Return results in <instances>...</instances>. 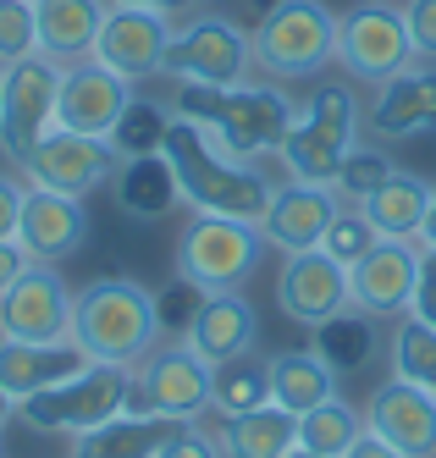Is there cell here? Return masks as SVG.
<instances>
[{"label":"cell","mask_w":436,"mask_h":458,"mask_svg":"<svg viewBox=\"0 0 436 458\" xmlns=\"http://www.w3.org/2000/svg\"><path fill=\"white\" fill-rule=\"evenodd\" d=\"M160 155L172 160V172H177V188H183V205L193 216H232V221H254L271 210V172L260 166V160H238V155H227L205 127L177 116L172 122V133H166Z\"/></svg>","instance_id":"6da1fadb"},{"label":"cell","mask_w":436,"mask_h":458,"mask_svg":"<svg viewBox=\"0 0 436 458\" xmlns=\"http://www.w3.org/2000/svg\"><path fill=\"white\" fill-rule=\"evenodd\" d=\"M172 111L199 122L227 155H238V160L277 155L282 139H287V127H293V116H298L293 94L282 83H227V89H216V83H177Z\"/></svg>","instance_id":"7a4b0ae2"},{"label":"cell","mask_w":436,"mask_h":458,"mask_svg":"<svg viewBox=\"0 0 436 458\" xmlns=\"http://www.w3.org/2000/svg\"><path fill=\"white\" fill-rule=\"evenodd\" d=\"M73 343L99 365H139L160 343L155 293L133 276H94L73 293Z\"/></svg>","instance_id":"3957f363"},{"label":"cell","mask_w":436,"mask_h":458,"mask_svg":"<svg viewBox=\"0 0 436 458\" xmlns=\"http://www.w3.org/2000/svg\"><path fill=\"white\" fill-rule=\"evenodd\" d=\"M359 127H364V111H359L354 83H343V78L338 83H315V94L298 106L287 139L277 149L282 172L298 177V182H326L331 188L338 172H343V155L359 139Z\"/></svg>","instance_id":"277c9868"},{"label":"cell","mask_w":436,"mask_h":458,"mask_svg":"<svg viewBox=\"0 0 436 458\" xmlns=\"http://www.w3.org/2000/svg\"><path fill=\"white\" fill-rule=\"evenodd\" d=\"M338 28L343 17L326 0H277L260 28H249L254 67L265 78H321L338 61Z\"/></svg>","instance_id":"5b68a950"},{"label":"cell","mask_w":436,"mask_h":458,"mask_svg":"<svg viewBox=\"0 0 436 458\" xmlns=\"http://www.w3.org/2000/svg\"><path fill=\"white\" fill-rule=\"evenodd\" d=\"M265 233L232 216H193L177 238V276L199 293H244V282L265 259Z\"/></svg>","instance_id":"8992f818"},{"label":"cell","mask_w":436,"mask_h":458,"mask_svg":"<svg viewBox=\"0 0 436 458\" xmlns=\"http://www.w3.org/2000/svg\"><path fill=\"white\" fill-rule=\"evenodd\" d=\"M254 67V39L244 22H232L227 12H193L177 22L172 45H166V67L160 78L172 83H249Z\"/></svg>","instance_id":"52a82bcc"},{"label":"cell","mask_w":436,"mask_h":458,"mask_svg":"<svg viewBox=\"0 0 436 458\" xmlns=\"http://www.w3.org/2000/svg\"><path fill=\"white\" fill-rule=\"evenodd\" d=\"M210 381L216 365L199 359L193 343H155L139 365H133L127 409L133 414H166V420H205L210 414Z\"/></svg>","instance_id":"ba28073f"},{"label":"cell","mask_w":436,"mask_h":458,"mask_svg":"<svg viewBox=\"0 0 436 458\" xmlns=\"http://www.w3.org/2000/svg\"><path fill=\"white\" fill-rule=\"evenodd\" d=\"M127 386H133L127 365H99L94 359V365L78 370L73 381L28 398L17 414L33 425V431H45V437H83V431H94V425H106L111 414L127 409Z\"/></svg>","instance_id":"9c48e42d"},{"label":"cell","mask_w":436,"mask_h":458,"mask_svg":"<svg viewBox=\"0 0 436 458\" xmlns=\"http://www.w3.org/2000/svg\"><path fill=\"white\" fill-rule=\"evenodd\" d=\"M56 94H61V67L50 55H22L0 78V155L22 166V160L56 133Z\"/></svg>","instance_id":"30bf717a"},{"label":"cell","mask_w":436,"mask_h":458,"mask_svg":"<svg viewBox=\"0 0 436 458\" xmlns=\"http://www.w3.org/2000/svg\"><path fill=\"white\" fill-rule=\"evenodd\" d=\"M415 39H409V22L404 12L381 6V0H364V6L343 12V28H338V67L354 78V83H387L404 67H415Z\"/></svg>","instance_id":"8fae6325"},{"label":"cell","mask_w":436,"mask_h":458,"mask_svg":"<svg viewBox=\"0 0 436 458\" xmlns=\"http://www.w3.org/2000/svg\"><path fill=\"white\" fill-rule=\"evenodd\" d=\"M420 254L425 249L409 238H376V249L348 266V304L364 310L371 320H404L415 310Z\"/></svg>","instance_id":"7c38bea8"},{"label":"cell","mask_w":436,"mask_h":458,"mask_svg":"<svg viewBox=\"0 0 436 458\" xmlns=\"http://www.w3.org/2000/svg\"><path fill=\"white\" fill-rule=\"evenodd\" d=\"M0 337L12 343H56L73 337V287L56 266L33 259V266L0 293Z\"/></svg>","instance_id":"4fadbf2b"},{"label":"cell","mask_w":436,"mask_h":458,"mask_svg":"<svg viewBox=\"0 0 436 458\" xmlns=\"http://www.w3.org/2000/svg\"><path fill=\"white\" fill-rule=\"evenodd\" d=\"M17 172H22V182H33V188L89 199V193L111 188V177H116V149H111L106 139H89V133H66V127H56V133L33 149Z\"/></svg>","instance_id":"5bb4252c"},{"label":"cell","mask_w":436,"mask_h":458,"mask_svg":"<svg viewBox=\"0 0 436 458\" xmlns=\"http://www.w3.org/2000/svg\"><path fill=\"white\" fill-rule=\"evenodd\" d=\"M172 34H177V22L166 12L106 6V22H99V39H94V61H106L116 78H127L133 89H139L144 78H160Z\"/></svg>","instance_id":"9a60e30c"},{"label":"cell","mask_w":436,"mask_h":458,"mask_svg":"<svg viewBox=\"0 0 436 458\" xmlns=\"http://www.w3.org/2000/svg\"><path fill=\"white\" fill-rule=\"evenodd\" d=\"M364 133L376 144H409L436 133V61H415L398 78L376 83V100L364 106Z\"/></svg>","instance_id":"2e32d148"},{"label":"cell","mask_w":436,"mask_h":458,"mask_svg":"<svg viewBox=\"0 0 436 458\" xmlns=\"http://www.w3.org/2000/svg\"><path fill=\"white\" fill-rule=\"evenodd\" d=\"M133 100V83L116 78L106 61H73L61 67V94H56V127L66 133H89V139H111L116 116Z\"/></svg>","instance_id":"e0dca14e"},{"label":"cell","mask_w":436,"mask_h":458,"mask_svg":"<svg viewBox=\"0 0 436 458\" xmlns=\"http://www.w3.org/2000/svg\"><path fill=\"white\" fill-rule=\"evenodd\" d=\"M277 304L287 320L298 326H315L331 320L338 310H348V266L343 259H331L326 249H298L282 259L277 271Z\"/></svg>","instance_id":"ac0fdd59"},{"label":"cell","mask_w":436,"mask_h":458,"mask_svg":"<svg viewBox=\"0 0 436 458\" xmlns=\"http://www.w3.org/2000/svg\"><path fill=\"white\" fill-rule=\"evenodd\" d=\"M338 210H343V193L338 188L287 177L271 193V210L260 216V233H265V243H271L277 254L321 249V238H326V226H331V216H338Z\"/></svg>","instance_id":"d6986e66"},{"label":"cell","mask_w":436,"mask_h":458,"mask_svg":"<svg viewBox=\"0 0 436 458\" xmlns=\"http://www.w3.org/2000/svg\"><path fill=\"white\" fill-rule=\"evenodd\" d=\"M364 425L404 458H436V398L409 381H381L364 398Z\"/></svg>","instance_id":"ffe728a7"},{"label":"cell","mask_w":436,"mask_h":458,"mask_svg":"<svg viewBox=\"0 0 436 458\" xmlns=\"http://www.w3.org/2000/svg\"><path fill=\"white\" fill-rule=\"evenodd\" d=\"M17 243L28 249V259H45V266L73 259L89 243V199H73V193H50V188L28 182Z\"/></svg>","instance_id":"44dd1931"},{"label":"cell","mask_w":436,"mask_h":458,"mask_svg":"<svg viewBox=\"0 0 436 458\" xmlns=\"http://www.w3.org/2000/svg\"><path fill=\"white\" fill-rule=\"evenodd\" d=\"M89 365H94V359L73 337H56V343H12V337H0V386L17 398V409L28 398H39V392L73 381Z\"/></svg>","instance_id":"7402d4cb"},{"label":"cell","mask_w":436,"mask_h":458,"mask_svg":"<svg viewBox=\"0 0 436 458\" xmlns=\"http://www.w3.org/2000/svg\"><path fill=\"white\" fill-rule=\"evenodd\" d=\"M183 337L193 343L199 359L227 365V359H238V353H254V343H260V315H254V304L244 299V293H205Z\"/></svg>","instance_id":"603a6c76"},{"label":"cell","mask_w":436,"mask_h":458,"mask_svg":"<svg viewBox=\"0 0 436 458\" xmlns=\"http://www.w3.org/2000/svg\"><path fill=\"white\" fill-rule=\"evenodd\" d=\"M111 199L127 221H166L172 210H183V188H177V172L166 155H133V160H116V177H111Z\"/></svg>","instance_id":"cb8c5ba5"},{"label":"cell","mask_w":436,"mask_h":458,"mask_svg":"<svg viewBox=\"0 0 436 458\" xmlns=\"http://www.w3.org/2000/svg\"><path fill=\"white\" fill-rule=\"evenodd\" d=\"M111 0H33V22H39V55H50L56 67L94 55L99 22H106Z\"/></svg>","instance_id":"d4e9b609"},{"label":"cell","mask_w":436,"mask_h":458,"mask_svg":"<svg viewBox=\"0 0 436 458\" xmlns=\"http://www.w3.org/2000/svg\"><path fill=\"white\" fill-rule=\"evenodd\" d=\"M183 420H166V414H111L106 425H94V431L73 437V458H155L160 442L177 431Z\"/></svg>","instance_id":"484cf974"},{"label":"cell","mask_w":436,"mask_h":458,"mask_svg":"<svg viewBox=\"0 0 436 458\" xmlns=\"http://www.w3.org/2000/svg\"><path fill=\"white\" fill-rule=\"evenodd\" d=\"M298 447V414L260 403L238 420H221V458H287Z\"/></svg>","instance_id":"4316f807"},{"label":"cell","mask_w":436,"mask_h":458,"mask_svg":"<svg viewBox=\"0 0 436 458\" xmlns=\"http://www.w3.org/2000/svg\"><path fill=\"white\" fill-rule=\"evenodd\" d=\"M359 210L371 216L376 238H409V243H420V226H425V210H431V182L398 166Z\"/></svg>","instance_id":"83f0119b"},{"label":"cell","mask_w":436,"mask_h":458,"mask_svg":"<svg viewBox=\"0 0 436 458\" xmlns=\"http://www.w3.org/2000/svg\"><path fill=\"white\" fill-rule=\"evenodd\" d=\"M326 398H338V370L315 348L271 353V403H282L287 414H310Z\"/></svg>","instance_id":"f1b7e54d"},{"label":"cell","mask_w":436,"mask_h":458,"mask_svg":"<svg viewBox=\"0 0 436 458\" xmlns=\"http://www.w3.org/2000/svg\"><path fill=\"white\" fill-rule=\"evenodd\" d=\"M381 320H371L364 310H338L331 320H321L315 326V353L326 359L338 376H354V370H364L376 359V348H381V332H376Z\"/></svg>","instance_id":"f546056e"},{"label":"cell","mask_w":436,"mask_h":458,"mask_svg":"<svg viewBox=\"0 0 436 458\" xmlns=\"http://www.w3.org/2000/svg\"><path fill=\"white\" fill-rule=\"evenodd\" d=\"M260 403H271V359L260 348L216 365V381H210V414L216 420H238Z\"/></svg>","instance_id":"4dcf8cb0"},{"label":"cell","mask_w":436,"mask_h":458,"mask_svg":"<svg viewBox=\"0 0 436 458\" xmlns=\"http://www.w3.org/2000/svg\"><path fill=\"white\" fill-rule=\"evenodd\" d=\"M172 122H177V111L172 106H160V100H150V94H139L133 89V100H127V111L116 116V127H111V149H116V160H133V155H160V144H166V133H172Z\"/></svg>","instance_id":"1f68e13d"},{"label":"cell","mask_w":436,"mask_h":458,"mask_svg":"<svg viewBox=\"0 0 436 458\" xmlns=\"http://www.w3.org/2000/svg\"><path fill=\"white\" fill-rule=\"evenodd\" d=\"M359 437H364V414L343 398H326L310 414H298V447H310L321 458H348Z\"/></svg>","instance_id":"d6a6232c"},{"label":"cell","mask_w":436,"mask_h":458,"mask_svg":"<svg viewBox=\"0 0 436 458\" xmlns=\"http://www.w3.org/2000/svg\"><path fill=\"white\" fill-rule=\"evenodd\" d=\"M387 359H392V376L409 381V386H425L436 398V326L420 320V315H404L398 332L387 343Z\"/></svg>","instance_id":"836d02e7"},{"label":"cell","mask_w":436,"mask_h":458,"mask_svg":"<svg viewBox=\"0 0 436 458\" xmlns=\"http://www.w3.org/2000/svg\"><path fill=\"white\" fill-rule=\"evenodd\" d=\"M392 172H398V166H392V155H387L381 144L354 139V149L343 155V172H338V182H331V188L343 193V205H364V199H371V193H376Z\"/></svg>","instance_id":"e575fe53"},{"label":"cell","mask_w":436,"mask_h":458,"mask_svg":"<svg viewBox=\"0 0 436 458\" xmlns=\"http://www.w3.org/2000/svg\"><path fill=\"white\" fill-rule=\"evenodd\" d=\"M321 249H326L331 259H343V266H354L359 254H371V249H376V226H371V216H364L359 205H343L338 216H331Z\"/></svg>","instance_id":"d590c367"},{"label":"cell","mask_w":436,"mask_h":458,"mask_svg":"<svg viewBox=\"0 0 436 458\" xmlns=\"http://www.w3.org/2000/svg\"><path fill=\"white\" fill-rule=\"evenodd\" d=\"M39 50V22H33V0H0V67Z\"/></svg>","instance_id":"8d00e7d4"},{"label":"cell","mask_w":436,"mask_h":458,"mask_svg":"<svg viewBox=\"0 0 436 458\" xmlns=\"http://www.w3.org/2000/svg\"><path fill=\"white\" fill-rule=\"evenodd\" d=\"M199 299H205V293H199L193 282H172L166 293H155V310H160V337L166 332H188V320H193V310H199Z\"/></svg>","instance_id":"74e56055"},{"label":"cell","mask_w":436,"mask_h":458,"mask_svg":"<svg viewBox=\"0 0 436 458\" xmlns=\"http://www.w3.org/2000/svg\"><path fill=\"white\" fill-rule=\"evenodd\" d=\"M155 458H221V437L199 431V420H183L177 431L160 442V453H155Z\"/></svg>","instance_id":"f35d334b"},{"label":"cell","mask_w":436,"mask_h":458,"mask_svg":"<svg viewBox=\"0 0 436 458\" xmlns=\"http://www.w3.org/2000/svg\"><path fill=\"white\" fill-rule=\"evenodd\" d=\"M404 22L420 61H436V0H404Z\"/></svg>","instance_id":"ab89813d"},{"label":"cell","mask_w":436,"mask_h":458,"mask_svg":"<svg viewBox=\"0 0 436 458\" xmlns=\"http://www.w3.org/2000/svg\"><path fill=\"white\" fill-rule=\"evenodd\" d=\"M22 199H28V182L22 172H0V238H17V221H22Z\"/></svg>","instance_id":"60d3db41"},{"label":"cell","mask_w":436,"mask_h":458,"mask_svg":"<svg viewBox=\"0 0 436 458\" xmlns=\"http://www.w3.org/2000/svg\"><path fill=\"white\" fill-rule=\"evenodd\" d=\"M409 315H420V320L436 326V249L420 254V287H415V310Z\"/></svg>","instance_id":"b9f144b4"},{"label":"cell","mask_w":436,"mask_h":458,"mask_svg":"<svg viewBox=\"0 0 436 458\" xmlns=\"http://www.w3.org/2000/svg\"><path fill=\"white\" fill-rule=\"evenodd\" d=\"M28 266H33V259H28V249H22L17 238H0V293H6V287H12V282L28 271Z\"/></svg>","instance_id":"7bdbcfd3"},{"label":"cell","mask_w":436,"mask_h":458,"mask_svg":"<svg viewBox=\"0 0 436 458\" xmlns=\"http://www.w3.org/2000/svg\"><path fill=\"white\" fill-rule=\"evenodd\" d=\"M348 458H404V453H398V447H387V442L371 431V425H364V437L348 447Z\"/></svg>","instance_id":"ee69618b"},{"label":"cell","mask_w":436,"mask_h":458,"mask_svg":"<svg viewBox=\"0 0 436 458\" xmlns=\"http://www.w3.org/2000/svg\"><path fill=\"white\" fill-rule=\"evenodd\" d=\"M111 6H150V12L177 17V12H188V6H193V0H111Z\"/></svg>","instance_id":"f6af8a7d"},{"label":"cell","mask_w":436,"mask_h":458,"mask_svg":"<svg viewBox=\"0 0 436 458\" xmlns=\"http://www.w3.org/2000/svg\"><path fill=\"white\" fill-rule=\"evenodd\" d=\"M420 249H436V182H431V210H425V226H420Z\"/></svg>","instance_id":"bcb514c9"},{"label":"cell","mask_w":436,"mask_h":458,"mask_svg":"<svg viewBox=\"0 0 436 458\" xmlns=\"http://www.w3.org/2000/svg\"><path fill=\"white\" fill-rule=\"evenodd\" d=\"M17 414V398H12V392L6 386H0V431H6V420Z\"/></svg>","instance_id":"7dc6e473"},{"label":"cell","mask_w":436,"mask_h":458,"mask_svg":"<svg viewBox=\"0 0 436 458\" xmlns=\"http://www.w3.org/2000/svg\"><path fill=\"white\" fill-rule=\"evenodd\" d=\"M287 458H321V453H310V447H293V453H287Z\"/></svg>","instance_id":"c3c4849f"},{"label":"cell","mask_w":436,"mask_h":458,"mask_svg":"<svg viewBox=\"0 0 436 458\" xmlns=\"http://www.w3.org/2000/svg\"><path fill=\"white\" fill-rule=\"evenodd\" d=\"M0 78H6V67H0Z\"/></svg>","instance_id":"681fc988"}]
</instances>
